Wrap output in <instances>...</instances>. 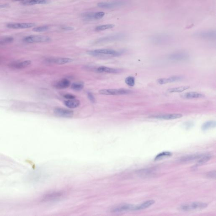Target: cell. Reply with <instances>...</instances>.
<instances>
[{"instance_id": "cell-1", "label": "cell", "mask_w": 216, "mask_h": 216, "mask_svg": "<svg viewBox=\"0 0 216 216\" xmlns=\"http://www.w3.org/2000/svg\"><path fill=\"white\" fill-rule=\"evenodd\" d=\"M208 206L207 203L201 202H193L185 203L180 205L178 208L179 210L182 211H190L203 209Z\"/></svg>"}, {"instance_id": "cell-2", "label": "cell", "mask_w": 216, "mask_h": 216, "mask_svg": "<svg viewBox=\"0 0 216 216\" xmlns=\"http://www.w3.org/2000/svg\"><path fill=\"white\" fill-rule=\"evenodd\" d=\"M87 53L93 56H111L117 57L121 55L120 52L111 49H99L96 50H89L87 52Z\"/></svg>"}, {"instance_id": "cell-3", "label": "cell", "mask_w": 216, "mask_h": 216, "mask_svg": "<svg viewBox=\"0 0 216 216\" xmlns=\"http://www.w3.org/2000/svg\"><path fill=\"white\" fill-rule=\"evenodd\" d=\"M131 90L123 89H102L99 91V93L104 95H127L132 93Z\"/></svg>"}, {"instance_id": "cell-4", "label": "cell", "mask_w": 216, "mask_h": 216, "mask_svg": "<svg viewBox=\"0 0 216 216\" xmlns=\"http://www.w3.org/2000/svg\"><path fill=\"white\" fill-rule=\"evenodd\" d=\"M24 41L28 43H44L51 41V39L48 36L42 35H31L26 36Z\"/></svg>"}, {"instance_id": "cell-5", "label": "cell", "mask_w": 216, "mask_h": 216, "mask_svg": "<svg viewBox=\"0 0 216 216\" xmlns=\"http://www.w3.org/2000/svg\"><path fill=\"white\" fill-rule=\"evenodd\" d=\"M125 4V1L123 0H116L110 2H103L99 3L97 6L100 8L103 9H112L121 7Z\"/></svg>"}, {"instance_id": "cell-6", "label": "cell", "mask_w": 216, "mask_h": 216, "mask_svg": "<svg viewBox=\"0 0 216 216\" xmlns=\"http://www.w3.org/2000/svg\"><path fill=\"white\" fill-rule=\"evenodd\" d=\"M63 195V193L60 192H51L44 195L41 199V201L44 202H53L59 200L61 198Z\"/></svg>"}, {"instance_id": "cell-7", "label": "cell", "mask_w": 216, "mask_h": 216, "mask_svg": "<svg viewBox=\"0 0 216 216\" xmlns=\"http://www.w3.org/2000/svg\"><path fill=\"white\" fill-rule=\"evenodd\" d=\"M135 205L131 204H123L113 207L111 211L114 213H120L126 211H134Z\"/></svg>"}, {"instance_id": "cell-8", "label": "cell", "mask_w": 216, "mask_h": 216, "mask_svg": "<svg viewBox=\"0 0 216 216\" xmlns=\"http://www.w3.org/2000/svg\"><path fill=\"white\" fill-rule=\"evenodd\" d=\"M196 37L206 39H213L216 38V33L215 30H209L198 32L195 34Z\"/></svg>"}, {"instance_id": "cell-9", "label": "cell", "mask_w": 216, "mask_h": 216, "mask_svg": "<svg viewBox=\"0 0 216 216\" xmlns=\"http://www.w3.org/2000/svg\"><path fill=\"white\" fill-rule=\"evenodd\" d=\"M54 113L59 117L71 118L73 116V111L64 108H57L54 109Z\"/></svg>"}, {"instance_id": "cell-10", "label": "cell", "mask_w": 216, "mask_h": 216, "mask_svg": "<svg viewBox=\"0 0 216 216\" xmlns=\"http://www.w3.org/2000/svg\"><path fill=\"white\" fill-rule=\"evenodd\" d=\"M36 26V24L34 23H13L7 25L8 28L13 29H27Z\"/></svg>"}, {"instance_id": "cell-11", "label": "cell", "mask_w": 216, "mask_h": 216, "mask_svg": "<svg viewBox=\"0 0 216 216\" xmlns=\"http://www.w3.org/2000/svg\"><path fill=\"white\" fill-rule=\"evenodd\" d=\"M73 61L71 58L60 57V58H49L46 60L48 63L56 64L58 65H63L65 64L70 63Z\"/></svg>"}, {"instance_id": "cell-12", "label": "cell", "mask_w": 216, "mask_h": 216, "mask_svg": "<svg viewBox=\"0 0 216 216\" xmlns=\"http://www.w3.org/2000/svg\"><path fill=\"white\" fill-rule=\"evenodd\" d=\"M31 64V61L29 60H26L21 61L14 62L9 65L10 68L16 69H24Z\"/></svg>"}, {"instance_id": "cell-13", "label": "cell", "mask_w": 216, "mask_h": 216, "mask_svg": "<svg viewBox=\"0 0 216 216\" xmlns=\"http://www.w3.org/2000/svg\"><path fill=\"white\" fill-rule=\"evenodd\" d=\"M204 155V154H195L187 155L181 157L179 159V161L182 163L193 161L196 160H199Z\"/></svg>"}, {"instance_id": "cell-14", "label": "cell", "mask_w": 216, "mask_h": 216, "mask_svg": "<svg viewBox=\"0 0 216 216\" xmlns=\"http://www.w3.org/2000/svg\"><path fill=\"white\" fill-rule=\"evenodd\" d=\"M189 55L184 53H177L172 54L169 56V59L173 61H184L187 60Z\"/></svg>"}, {"instance_id": "cell-15", "label": "cell", "mask_w": 216, "mask_h": 216, "mask_svg": "<svg viewBox=\"0 0 216 216\" xmlns=\"http://www.w3.org/2000/svg\"><path fill=\"white\" fill-rule=\"evenodd\" d=\"M183 115L180 114H165V115H157L153 116L152 117L157 119H165V120H170V119H177L182 117Z\"/></svg>"}, {"instance_id": "cell-16", "label": "cell", "mask_w": 216, "mask_h": 216, "mask_svg": "<svg viewBox=\"0 0 216 216\" xmlns=\"http://www.w3.org/2000/svg\"><path fill=\"white\" fill-rule=\"evenodd\" d=\"M155 203V201L153 200H148L146 201L141 204L135 205L134 211L141 210L149 208L153 205Z\"/></svg>"}, {"instance_id": "cell-17", "label": "cell", "mask_w": 216, "mask_h": 216, "mask_svg": "<svg viewBox=\"0 0 216 216\" xmlns=\"http://www.w3.org/2000/svg\"><path fill=\"white\" fill-rule=\"evenodd\" d=\"M182 79V77L180 76H173V77H170L167 78L159 79H157V82L158 84L161 85L168 84L171 82H173L174 81H179Z\"/></svg>"}, {"instance_id": "cell-18", "label": "cell", "mask_w": 216, "mask_h": 216, "mask_svg": "<svg viewBox=\"0 0 216 216\" xmlns=\"http://www.w3.org/2000/svg\"><path fill=\"white\" fill-rule=\"evenodd\" d=\"M97 72L99 73H117L121 72L122 70L119 69L109 68L106 66H100L97 69Z\"/></svg>"}, {"instance_id": "cell-19", "label": "cell", "mask_w": 216, "mask_h": 216, "mask_svg": "<svg viewBox=\"0 0 216 216\" xmlns=\"http://www.w3.org/2000/svg\"><path fill=\"white\" fill-rule=\"evenodd\" d=\"M181 97L184 99H198L204 97V95L201 93H197V92H190L188 93H185L181 95Z\"/></svg>"}, {"instance_id": "cell-20", "label": "cell", "mask_w": 216, "mask_h": 216, "mask_svg": "<svg viewBox=\"0 0 216 216\" xmlns=\"http://www.w3.org/2000/svg\"><path fill=\"white\" fill-rule=\"evenodd\" d=\"M71 85L69 80L66 79H64L57 82L55 87L57 89H63L68 88Z\"/></svg>"}, {"instance_id": "cell-21", "label": "cell", "mask_w": 216, "mask_h": 216, "mask_svg": "<svg viewBox=\"0 0 216 216\" xmlns=\"http://www.w3.org/2000/svg\"><path fill=\"white\" fill-rule=\"evenodd\" d=\"M64 104L66 107L69 109H75L78 107L80 105V102L79 100L75 99H69L65 101Z\"/></svg>"}, {"instance_id": "cell-22", "label": "cell", "mask_w": 216, "mask_h": 216, "mask_svg": "<svg viewBox=\"0 0 216 216\" xmlns=\"http://www.w3.org/2000/svg\"><path fill=\"white\" fill-rule=\"evenodd\" d=\"M155 169L148 168V169H142L137 171V173L142 177H149L153 175L155 172Z\"/></svg>"}, {"instance_id": "cell-23", "label": "cell", "mask_w": 216, "mask_h": 216, "mask_svg": "<svg viewBox=\"0 0 216 216\" xmlns=\"http://www.w3.org/2000/svg\"><path fill=\"white\" fill-rule=\"evenodd\" d=\"M211 156L210 155L204 154L200 159L198 160L197 163L195 165H194L193 168L195 169L196 168H198V166H200V165H202L204 164V163H207L208 161H209L210 159L211 158Z\"/></svg>"}, {"instance_id": "cell-24", "label": "cell", "mask_w": 216, "mask_h": 216, "mask_svg": "<svg viewBox=\"0 0 216 216\" xmlns=\"http://www.w3.org/2000/svg\"><path fill=\"white\" fill-rule=\"evenodd\" d=\"M47 3V0H29L21 3V4L24 6H31L36 4H45Z\"/></svg>"}, {"instance_id": "cell-25", "label": "cell", "mask_w": 216, "mask_h": 216, "mask_svg": "<svg viewBox=\"0 0 216 216\" xmlns=\"http://www.w3.org/2000/svg\"><path fill=\"white\" fill-rule=\"evenodd\" d=\"M124 37V35L123 34H119L117 35H114V36H110L109 37H105V38H101L98 41V42H106V41H110L116 40L119 39H122Z\"/></svg>"}, {"instance_id": "cell-26", "label": "cell", "mask_w": 216, "mask_h": 216, "mask_svg": "<svg viewBox=\"0 0 216 216\" xmlns=\"http://www.w3.org/2000/svg\"><path fill=\"white\" fill-rule=\"evenodd\" d=\"M216 126V123L215 121H207L204 123L201 126V129L203 131H207L211 128H214Z\"/></svg>"}, {"instance_id": "cell-27", "label": "cell", "mask_w": 216, "mask_h": 216, "mask_svg": "<svg viewBox=\"0 0 216 216\" xmlns=\"http://www.w3.org/2000/svg\"><path fill=\"white\" fill-rule=\"evenodd\" d=\"M189 88V86H183L179 87H174L169 89L168 91L169 93H180L187 90Z\"/></svg>"}, {"instance_id": "cell-28", "label": "cell", "mask_w": 216, "mask_h": 216, "mask_svg": "<svg viewBox=\"0 0 216 216\" xmlns=\"http://www.w3.org/2000/svg\"><path fill=\"white\" fill-rule=\"evenodd\" d=\"M172 155V153L170 152H163L162 153H159L158 155H157L155 157V161H159V160H162L165 157H169L171 156Z\"/></svg>"}, {"instance_id": "cell-29", "label": "cell", "mask_w": 216, "mask_h": 216, "mask_svg": "<svg viewBox=\"0 0 216 216\" xmlns=\"http://www.w3.org/2000/svg\"><path fill=\"white\" fill-rule=\"evenodd\" d=\"M168 36L165 34H158L153 37V40L155 42H160L167 39Z\"/></svg>"}, {"instance_id": "cell-30", "label": "cell", "mask_w": 216, "mask_h": 216, "mask_svg": "<svg viewBox=\"0 0 216 216\" xmlns=\"http://www.w3.org/2000/svg\"><path fill=\"white\" fill-rule=\"evenodd\" d=\"M115 25L113 24L103 25L97 26L95 27V30L96 31H104L107 29H111L115 27Z\"/></svg>"}, {"instance_id": "cell-31", "label": "cell", "mask_w": 216, "mask_h": 216, "mask_svg": "<svg viewBox=\"0 0 216 216\" xmlns=\"http://www.w3.org/2000/svg\"><path fill=\"white\" fill-rule=\"evenodd\" d=\"M71 88L76 91H79L83 89L84 84L81 82H74L71 85Z\"/></svg>"}, {"instance_id": "cell-32", "label": "cell", "mask_w": 216, "mask_h": 216, "mask_svg": "<svg viewBox=\"0 0 216 216\" xmlns=\"http://www.w3.org/2000/svg\"><path fill=\"white\" fill-rule=\"evenodd\" d=\"M94 12H87L81 14V17L86 19H94Z\"/></svg>"}, {"instance_id": "cell-33", "label": "cell", "mask_w": 216, "mask_h": 216, "mask_svg": "<svg viewBox=\"0 0 216 216\" xmlns=\"http://www.w3.org/2000/svg\"><path fill=\"white\" fill-rule=\"evenodd\" d=\"M125 82L127 85L129 86L133 87L135 85V79L133 77L130 76L125 79Z\"/></svg>"}, {"instance_id": "cell-34", "label": "cell", "mask_w": 216, "mask_h": 216, "mask_svg": "<svg viewBox=\"0 0 216 216\" xmlns=\"http://www.w3.org/2000/svg\"><path fill=\"white\" fill-rule=\"evenodd\" d=\"M49 29V27L47 26H39L34 27L33 29V31L36 32H43L48 31Z\"/></svg>"}, {"instance_id": "cell-35", "label": "cell", "mask_w": 216, "mask_h": 216, "mask_svg": "<svg viewBox=\"0 0 216 216\" xmlns=\"http://www.w3.org/2000/svg\"><path fill=\"white\" fill-rule=\"evenodd\" d=\"M14 39L12 37H7L0 40V44H6L13 42Z\"/></svg>"}, {"instance_id": "cell-36", "label": "cell", "mask_w": 216, "mask_h": 216, "mask_svg": "<svg viewBox=\"0 0 216 216\" xmlns=\"http://www.w3.org/2000/svg\"><path fill=\"white\" fill-rule=\"evenodd\" d=\"M105 14V13L104 12H103V11L95 12L94 14V19H101L104 16Z\"/></svg>"}, {"instance_id": "cell-37", "label": "cell", "mask_w": 216, "mask_h": 216, "mask_svg": "<svg viewBox=\"0 0 216 216\" xmlns=\"http://www.w3.org/2000/svg\"><path fill=\"white\" fill-rule=\"evenodd\" d=\"M207 177L209 178L215 179L216 177V172L215 171L209 172L207 173Z\"/></svg>"}, {"instance_id": "cell-38", "label": "cell", "mask_w": 216, "mask_h": 216, "mask_svg": "<svg viewBox=\"0 0 216 216\" xmlns=\"http://www.w3.org/2000/svg\"><path fill=\"white\" fill-rule=\"evenodd\" d=\"M87 97L91 102L93 103L95 102V98L93 95L92 93H90V92L87 93Z\"/></svg>"}, {"instance_id": "cell-39", "label": "cell", "mask_w": 216, "mask_h": 216, "mask_svg": "<svg viewBox=\"0 0 216 216\" xmlns=\"http://www.w3.org/2000/svg\"><path fill=\"white\" fill-rule=\"evenodd\" d=\"M64 97L66 99H68V100L75 99L76 98V96L75 95H73L69 94L65 95H64Z\"/></svg>"}, {"instance_id": "cell-40", "label": "cell", "mask_w": 216, "mask_h": 216, "mask_svg": "<svg viewBox=\"0 0 216 216\" xmlns=\"http://www.w3.org/2000/svg\"><path fill=\"white\" fill-rule=\"evenodd\" d=\"M62 29L65 31H72L74 29V28L72 27H68V26H66V27H62Z\"/></svg>"}, {"instance_id": "cell-41", "label": "cell", "mask_w": 216, "mask_h": 216, "mask_svg": "<svg viewBox=\"0 0 216 216\" xmlns=\"http://www.w3.org/2000/svg\"><path fill=\"white\" fill-rule=\"evenodd\" d=\"M9 4H1L0 5V9H1L6 8L9 7Z\"/></svg>"}, {"instance_id": "cell-42", "label": "cell", "mask_w": 216, "mask_h": 216, "mask_svg": "<svg viewBox=\"0 0 216 216\" xmlns=\"http://www.w3.org/2000/svg\"><path fill=\"white\" fill-rule=\"evenodd\" d=\"M185 126L186 127L189 128V127H191L192 126V124L190 123H186L185 125Z\"/></svg>"}, {"instance_id": "cell-43", "label": "cell", "mask_w": 216, "mask_h": 216, "mask_svg": "<svg viewBox=\"0 0 216 216\" xmlns=\"http://www.w3.org/2000/svg\"><path fill=\"white\" fill-rule=\"evenodd\" d=\"M14 2H23L26 1H29V0H12Z\"/></svg>"}]
</instances>
